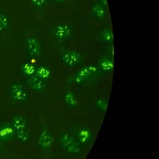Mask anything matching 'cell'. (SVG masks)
Returning a JSON list of instances; mask_svg holds the SVG:
<instances>
[{
	"label": "cell",
	"mask_w": 159,
	"mask_h": 159,
	"mask_svg": "<svg viewBox=\"0 0 159 159\" xmlns=\"http://www.w3.org/2000/svg\"><path fill=\"white\" fill-rule=\"evenodd\" d=\"M76 137V139L80 144L88 145L91 142L93 138V134L89 127H81L77 131Z\"/></svg>",
	"instance_id": "9"
},
{
	"label": "cell",
	"mask_w": 159,
	"mask_h": 159,
	"mask_svg": "<svg viewBox=\"0 0 159 159\" xmlns=\"http://www.w3.org/2000/svg\"><path fill=\"white\" fill-rule=\"evenodd\" d=\"M54 143V137L52 134L46 129H42L39 135L38 145L43 150H47L52 147Z\"/></svg>",
	"instance_id": "8"
},
{
	"label": "cell",
	"mask_w": 159,
	"mask_h": 159,
	"mask_svg": "<svg viewBox=\"0 0 159 159\" xmlns=\"http://www.w3.org/2000/svg\"><path fill=\"white\" fill-rule=\"evenodd\" d=\"M15 137V131L11 124H3L0 126V140L8 141Z\"/></svg>",
	"instance_id": "11"
},
{
	"label": "cell",
	"mask_w": 159,
	"mask_h": 159,
	"mask_svg": "<svg viewBox=\"0 0 159 159\" xmlns=\"http://www.w3.org/2000/svg\"><path fill=\"white\" fill-rule=\"evenodd\" d=\"M60 61L68 67H75L81 63L82 61L81 54L75 50H66L60 55Z\"/></svg>",
	"instance_id": "3"
},
{
	"label": "cell",
	"mask_w": 159,
	"mask_h": 159,
	"mask_svg": "<svg viewBox=\"0 0 159 159\" xmlns=\"http://www.w3.org/2000/svg\"><path fill=\"white\" fill-rule=\"evenodd\" d=\"M97 106L101 111H105L107 107V101L103 99H98L96 101Z\"/></svg>",
	"instance_id": "20"
},
{
	"label": "cell",
	"mask_w": 159,
	"mask_h": 159,
	"mask_svg": "<svg viewBox=\"0 0 159 159\" xmlns=\"http://www.w3.org/2000/svg\"><path fill=\"white\" fill-rule=\"evenodd\" d=\"M98 67L104 73H111L114 68L113 60L109 58H104L100 60Z\"/></svg>",
	"instance_id": "13"
},
{
	"label": "cell",
	"mask_w": 159,
	"mask_h": 159,
	"mask_svg": "<svg viewBox=\"0 0 159 159\" xmlns=\"http://www.w3.org/2000/svg\"><path fill=\"white\" fill-rule=\"evenodd\" d=\"M10 20L7 15L0 11V33L6 30L9 25Z\"/></svg>",
	"instance_id": "18"
},
{
	"label": "cell",
	"mask_w": 159,
	"mask_h": 159,
	"mask_svg": "<svg viewBox=\"0 0 159 159\" xmlns=\"http://www.w3.org/2000/svg\"><path fill=\"white\" fill-rule=\"evenodd\" d=\"M53 1L58 3H63V2H65L67 0H53Z\"/></svg>",
	"instance_id": "22"
},
{
	"label": "cell",
	"mask_w": 159,
	"mask_h": 159,
	"mask_svg": "<svg viewBox=\"0 0 159 159\" xmlns=\"http://www.w3.org/2000/svg\"><path fill=\"white\" fill-rule=\"evenodd\" d=\"M59 143L65 152L69 154L76 155L81 152V144L70 133L62 134L59 138Z\"/></svg>",
	"instance_id": "2"
},
{
	"label": "cell",
	"mask_w": 159,
	"mask_h": 159,
	"mask_svg": "<svg viewBox=\"0 0 159 159\" xmlns=\"http://www.w3.org/2000/svg\"><path fill=\"white\" fill-rule=\"evenodd\" d=\"M63 100L66 104L70 107H75L77 104V100L75 95L71 91H67L63 96Z\"/></svg>",
	"instance_id": "17"
},
{
	"label": "cell",
	"mask_w": 159,
	"mask_h": 159,
	"mask_svg": "<svg viewBox=\"0 0 159 159\" xmlns=\"http://www.w3.org/2000/svg\"><path fill=\"white\" fill-rule=\"evenodd\" d=\"M32 5L37 9H41L47 4V0H30Z\"/></svg>",
	"instance_id": "19"
},
{
	"label": "cell",
	"mask_w": 159,
	"mask_h": 159,
	"mask_svg": "<svg viewBox=\"0 0 159 159\" xmlns=\"http://www.w3.org/2000/svg\"><path fill=\"white\" fill-rule=\"evenodd\" d=\"M91 13L93 17L95 19H104L107 15L106 6H104L98 2L95 3L91 7Z\"/></svg>",
	"instance_id": "12"
},
{
	"label": "cell",
	"mask_w": 159,
	"mask_h": 159,
	"mask_svg": "<svg viewBox=\"0 0 159 159\" xmlns=\"http://www.w3.org/2000/svg\"><path fill=\"white\" fill-rule=\"evenodd\" d=\"M98 2L104 6H107V0H97Z\"/></svg>",
	"instance_id": "21"
},
{
	"label": "cell",
	"mask_w": 159,
	"mask_h": 159,
	"mask_svg": "<svg viewBox=\"0 0 159 159\" xmlns=\"http://www.w3.org/2000/svg\"><path fill=\"white\" fill-rule=\"evenodd\" d=\"M27 83L29 86L34 91L42 92L46 88L45 80L39 78L35 75L27 78Z\"/></svg>",
	"instance_id": "10"
},
{
	"label": "cell",
	"mask_w": 159,
	"mask_h": 159,
	"mask_svg": "<svg viewBox=\"0 0 159 159\" xmlns=\"http://www.w3.org/2000/svg\"><path fill=\"white\" fill-rule=\"evenodd\" d=\"M25 45L28 54L34 58L40 55L41 47L38 39L34 36H28L25 39Z\"/></svg>",
	"instance_id": "7"
},
{
	"label": "cell",
	"mask_w": 159,
	"mask_h": 159,
	"mask_svg": "<svg viewBox=\"0 0 159 159\" xmlns=\"http://www.w3.org/2000/svg\"><path fill=\"white\" fill-rule=\"evenodd\" d=\"M12 126L15 131V137L21 143H27L30 139V134L27 129V120L25 116L17 114L12 119Z\"/></svg>",
	"instance_id": "1"
},
{
	"label": "cell",
	"mask_w": 159,
	"mask_h": 159,
	"mask_svg": "<svg viewBox=\"0 0 159 159\" xmlns=\"http://www.w3.org/2000/svg\"><path fill=\"white\" fill-rule=\"evenodd\" d=\"M101 39L106 43L111 44L113 42L114 37L112 31L109 28H104L101 32Z\"/></svg>",
	"instance_id": "16"
},
{
	"label": "cell",
	"mask_w": 159,
	"mask_h": 159,
	"mask_svg": "<svg viewBox=\"0 0 159 159\" xmlns=\"http://www.w3.org/2000/svg\"><path fill=\"white\" fill-rule=\"evenodd\" d=\"M98 67L93 64L86 65L80 68L74 76L75 83H81L94 76L98 71Z\"/></svg>",
	"instance_id": "4"
},
{
	"label": "cell",
	"mask_w": 159,
	"mask_h": 159,
	"mask_svg": "<svg viewBox=\"0 0 159 159\" xmlns=\"http://www.w3.org/2000/svg\"><path fill=\"white\" fill-rule=\"evenodd\" d=\"M9 94L11 99L17 102L25 101L28 97V94L24 87L20 83H14L9 88Z\"/></svg>",
	"instance_id": "5"
},
{
	"label": "cell",
	"mask_w": 159,
	"mask_h": 159,
	"mask_svg": "<svg viewBox=\"0 0 159 159\" xmlns=\"http://www.w3.org/2000/svg\"><path fill=\"white\" fill-rule=\"evenodd\" d=\"M35 75L39 78L45 81L50 77L51 70L49 68L45 65H40L36 67Z\"/></svg>",
	"instance_id": "15"
},
{
	"label": "cell",
	"mask_w": 159,
	"mask_h": 159,
	"mask_svg": "<svg viewBox=\"0 0 159 159\" xmlns=\"http://www.w3.org/2000/svg\"><path fill=\"white\" fill-rule=\"evenodd\" d=\"M52 33L55 39L59 41H64L69 39L71 35L72 28L69 24L61 23L53 27Z\"/></svg>",
	"instance_id": "6"
},
{
	"label": "cell",
	"mask_w": 159,
	"mask_h": 159,
	"mask_svg": "<svg viewBox=\"0 0 159 159\" xmlns=\"http://www.w3.org/2000/svg\"><path fill=\"white\" fill-rule=\"evenodd\" d=\"M36 67L34 64L30 61H25L21 66V71L26 78L32 76L35 74Z\"/></svg>",
	"instance_id": "14"
}]
</instances>
